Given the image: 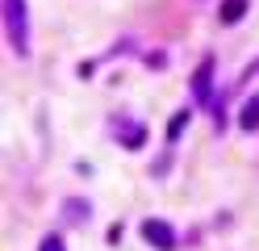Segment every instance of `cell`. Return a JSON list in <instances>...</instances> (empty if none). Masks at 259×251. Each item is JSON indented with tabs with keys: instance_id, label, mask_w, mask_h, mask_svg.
<instances>
[{
	"instance_id": "1",
	"label": "cell",
	"mask_w": 259,
	"mask_h": 251,
	"mask_svg": "<svg viewBox=\"0 0 259 251\" xmlns=\"http://www.w3.org/2000/svg\"><path fill=\"white\" fill-rule=\"evenodd\" d=\"M0 13H5V33H9V46L13 55H29V13H25V0H0Z\"/></svg>"
},
{
	"instance_id": "6",
	"label": "cell",
	"mask_w": 259,
	"mask_h": 251,
	"mask_svg": "<svg viewBox=\"0 0 259 251\" xmlns=\"http://www.w3.org/2000/svg\"><path fill=\"white\" fill-rule=\"evenodd\" d=\"M242 13H247V0H226V5H222V25L242 21Z\"/></svg>"
},
{
	"instance_id": "9",
	"label": "cell",
	"mask_w": 259,
	"mask_h": 251,
	"mask_svg": "<svg viewBox=\"0 0 259 251\" xmlns=\"http://www.w3.org/2000/svg\"><path fill=\"white\" fill-rule=\"evenodd\" d=\"M38 251H63V239H59V234H46Z\"/></svg>"
},
{
	"instance_id": "7",
	"label": "cell",
	"mask_w": 259,
	"mask_h": 251,
	"mask_svg": "<svg viewBox=\"0 0 259 251\" xmlns=\"http://www.w3.org/2000/svg\"><path fill=\"white\" fill-rule=\"evenodd\" d=\"M63 213H71V222H88V201H63Z\"/></svg>"
},
{
	"instance_id": "4",
	"label": "cell",
	"mask_w": 259,
	"mask_h": 251,
	"mask_svg": "<svg viewBox=\"0 0 259 251\" xmlns=\"http://www.w3.org/2000/svg\"><path fill=\"white\" fill-rule=\"evenodd\" d=\"M192 96H197L201 105H205L209 96H213V59H205L197 71H192Z\"/></svg>"
},
{
	"instance_id": "3",
	"label": "cell",
	"mask_w": 259,
	"mask_h": 251,
	"mask_svg": "<svg viewBox=\"0 0 259 251\" xmlns=\"http://www.w3.org/2000/svg\"><path fill=\"white\" fill-rule=\"evenodd\" d=\"M113 134H117L121 147H130V151H138L147 142V126L142 122H121V117H113Z\"/></svg>"
},
{
	"instance_id": "5",
	"label": "cell",
	"mask_w": 259,
	"mask_h": 251,
	"mask_svg": "<svg viewBox=\"0 0 259 251\" xmlns=\"http://www.w3.org/2000/svg\"><path fill=\"white\" fill-rule=\"evenodd\" d=\"M238 126H242V130H259V96H251L247 105H242V113H238Z\"/></svg>"
},
{
	"instance_id": "2",
	"label": "cell",
	"mask_w": 259,
	"mask_h": 251,
	"mask_svg": "<svg viewBox=\"0 0 259 251\" xmlns=\"http://www.w3.org/2000/svg\"><path fill=\"white\" fill-rule=\"evenodd\" d=\"M142 239L155 251H176V230L167 222H159V218H147V222H142Z\"/></svg>"
},
{
	"instance_id": "8",
	"label": "cell",
	"mask_w": 259,
	"mask_h": 251,
	"mask_svg": "<svg viewBox=\"0 0 259 251\" xmlns=\"http://www.w3.org/2000/svg\"><path fill=\"white\" fill-rule=\"evenodd\" d=\"M188 126V113H176L171 117V126H167V138H180V130Z\"/></svg>"
}]
</instances>
